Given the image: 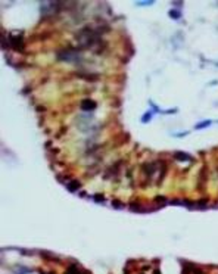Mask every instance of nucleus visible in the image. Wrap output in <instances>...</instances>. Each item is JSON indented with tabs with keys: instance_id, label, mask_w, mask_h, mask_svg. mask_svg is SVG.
Returning a JSON list of instances; mask_svg holds the SVG:
<instances>
[{
	"instance_id": "nucleus-1",
	"label": "nucleus",
	"mask_w": 218,
	"mask_h": 274,
	"mask_svg": "<svg viewBox=\"0 0 218 274\" xmlns=\"http://www.w3.org/2000/svg\"><path fill=\"white\" fill-rule=\"evenodd\" d=\"M75 37H77V40L80 41L81 47H83V49H87V47H92L93 44H96V43L99 41V38H100V32L96 31L95 28H89V27H86V28H83L80 32H77Z\"/></svg>"
},
{
	"instance_id": "nucleus-2",
	"label": "nucleus",
	"mask_w": 218,
	"mask_h": 274,
	"mask_svg": "<svg viewBox=\"0 0 218 274\" xmlns=\"http://www.w3.org/2000/svg\"><path fill=\"white\" fill-rule=\"evenodd\" d=\"M10 47L15 49V50H22L24 49V40L21 35H16V37H10Z\"/></svg>"
},
{
	"instance_id": "nucleus-3",
	"label": "nucleus",
	"mask_w": 218,
	"mask_h": 274,
	"mask_svg": "<svg viewBox=\"0 0 218 274\" xmlns=\"http://www.w3.org/2000/svg\"><path fill=\"white\" fill-rule=\"evenodd\" d=\"M96 108V102H93L92 99H84L81 102V109L83 111H92Z\"/></svg>"
},
{
	"instance_id": "nucleus-4",
	"label": "nucleus",
	"mask_w": 218,
	"mask_h": 274,
	"mask_svg": "<svg viewBox=\"0 0 218 274\" xmlns=\"http://www.w3.org/2000/svg\"><path fill=\"white\" fill-rule=\"evenodd\" d=\"M143 172L144 174H147V175H152L153 172H155V164L152 162H146L144 165H143Z\"/></svg>"
},
{
	"instance_id": "nucleus-5",
	"label": "nucleus",
	"mask_w": 218,
	"mask_h": 274,
	"mask_svg": "<svg viewBox=\"0 0 218 274\" xmlns=\"http://www.w3.org/2000/svg\"><path fill=\"white\" fill-rule=\"evenodd\" d=\"M174 156H175L178 161H190V159H192V156H190L189 153H184V152H175Z\"/></svg>"
},
{
	"instance_id": "nucleus-6",
	"label": "nucleus",
	"mask_w": 218,
	"mask_h": 274,
	"mask_svg": "<svg viewBox=\"0 0 218 274\" xmlns=\"http://www.w3.org/2000/svg\"><path fill=\"white\" fill-rule=\"evenodd\" d=\"M68 189L71 190V192H77L78 189H80V181H77V180H72L69 184H68Z\"/></svg>"
},
{
	"instance_id": "nucleus-7",
	"label": "nucleus",
	"mask_w": 218,
	"mask_h": 274,
	"mask_svg": "<svg viewBox=\"0 0 218 274\" xmlns=\"http://www.w3.org/2000/svg\"><path fill=\"white\" fill-rule=\"evenodd\" d=\"M65 274H81V271H80V268H78L77 265H71V267L65 271Z\"/></svg>"
},
{
	"instance_id": "nucleus-8",
	"label": "nucleus",
	"mask_w": 218,
	"mask_h": 274,
	"mask_svg": "<svg viewBox=\"0 0 218 274\" xmlns=\"http://www.w3.org/2000/svg\"><path fill=\"white\" fill-rule=\"evenodd\" d=\"M211 124V121H202L201 124H196V130H201V128H205Z\"/></svg>"
},
{
	"instance_id": "nucleus-9",
	"label": "nucleus",
	"mask_w": 218,
	"mask_h": 274,
	"mask_svg": "<svg viewBox=\"0 0 218 274\" xmlns=\"http://www.w3.org/2000/svg\"><path fill=\"white\" fill-rule=\"evenodd\" d=\"M95 200H96V202H103V200H105V196H103V195H96V196H95Z\"/></svg>"
},
{
	"instance_id": "nucleus-10",
	"label": "nucleus",
	"mask_w": 218,
	"mask_h": 274,
	"mask_svg": "<svg viewBox=\"0 0 218 274\" xmlns=\"http://www.w3.org/2000/svg\"><path fill=\"white\" fill-rule=\"evenodd\" d=\"M170 15H171V18H174V19H178V18H180V13H178V12H174V10H171Z\"/></svg>"
},
{
	"instance_id": "nucleus-11",
	"label": "nucleus",
	"mask_w": 218,
	"mask_h": 274,
	"mask_svg": "<svg viewBox=\"0 0 218 274\" xmlns=\"http://www.w3.org/2000/svg\"><path fill=\"white\" fill-rule=\"evenodd\" d=\"M112 205H113V208H122V203H121L119 200H113Z\"/></svg>"
},
{
	"instance_id": "nucleus-12",
	"label": "nucleus",
	"mask_w": 218,
	"mask_h": 274,
	"mask_svg": "<svg viewBox=\"0 0 218 274\" xmlns=\"http://www.w3.org/2000/svg\"><path fill=\"white\" fill-rule=\"evenodd\" d=\"M150 117H152V115H150V114H146V115H144V117H143V123H146V121H147V120H149V118H150Z\"/></svg>"
},
{
	"instance_id": "nucleus-13",
	"label": "nucleus",
	"mask_w": 218,
	"mask_h": 274,
	"mask_svg": "<svg viewBox=\"0 0 218 274\" xmlns=\"http://www.w3.org/2000/svg\"><path fill=\"white\" fill-rule=\"evenodd\" d=\"M155 274H159V271H158V270H156V271H155Z\"/></svg>"
}]
</instances>
